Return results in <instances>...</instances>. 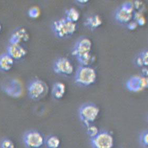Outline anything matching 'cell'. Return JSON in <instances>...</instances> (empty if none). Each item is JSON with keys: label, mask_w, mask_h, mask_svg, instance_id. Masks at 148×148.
Here are the masks:
<instances>
[{"label": "cell", "mask_w": 148, "mask_h": 148, "mask_svg": "<svg viewBox=\"0 0 148 148\" xmlns=\"http://www.w3.org/2000/svg\"><path fill=\"white\" fill-rule=\"evenodd\" d=\"M92 46L91 40L86 37H82L76 41L72 50V55L81 66H90L95 60L92 52Z\"/></svg>", "instance_id": "1"}, {"label": "cell", "mask_w": 148, "mask_h": 148, "mask_svg": "<svg viewBox=\"0 0 148 148\" xmlns=\"http://www.w3.org/2000/svg\"><path fill=\"white\" fill-rule=\"evenodd\" d=\"M51 27L53 33L57 38L65 39L74 35L77 29V25L63 17L53 22Z\"/></svg>", "instance_id": "2"}, {"label": "cell", "mask_w": 148, "mask_h": 148, "mask_svg": "<svg viewBox=\"0 0 148 148\" xmlns=\"http://www.w3.org/2000/svg\"><path fill=\"white\" fill-rule=\"evenodd\" d=\"M97 72L90 66H80L75 72L74 81L82 87H88L94 84L97 80Z\"/></svg>", "instance_id": "3"}, {"label": "cell", "mask_w": 148, "mask_h": 148, "mask_svg": "<svg viewBox=\"0 0 148 148\" xmlns=\"http://www.w3.org/2000/svg\"><path fill=\"white\" fill-rule=\"evenodd\" d=\"M100 110L93 103L88 102L82 105L79 110V115L81 121L87 127L92 125L99 117Z\"/></svg>", "instance_id": "4"}, {"label": "cell", "mask_w": 148, "mask_h": 148, "mask_svg": "<svg viewBox=\"0 0 148 148\" xmlns=\"http://www.w3.org/2000/svg\"><path fill=\"white\" fill-rule=\"evenodd\" d=\"M114 138L110 132L102 130L90 138V145L92 148H113L114 146Z\"/></svg>", "instance_id": "5"}, {"label": "cell", "mask_w": 148, "mask_h": 148, "mask_svg": "<svg viewBox=\"0 0 148 148\" xmlns=\"http://www.w3.org/2000/svg\"><path fill=\"white\" fill-rule=\"evenodd\" d=\"M22 140L26 148H42L45 145V137L41 132L32 129L24 132Z\"/></svg>", "instance_id": "6"}, {"label": "cell", "mask_w": 148, "mask_h": 148, "mask_svg": "<svg viewBox=\"0 0 148 148\" xmlns=\"http://www.w3.org/2000/svg\"><path fill=\"white\" fill-rule=\"evenodd\" d=\"M48 90V85L41 79H33L27 86L28 95L34 101L42 99L47 94Z\"/></svg>", "instance_id": "7"}, {"label": "cell", "mask_w": 148, "mask_h": 148, "mask_svg": "<svg viewBox=\"0 0 148 148\" xmlns=\"http://www.w3.org/2000/svg\"><path fill=\"white\" fill-rule=\"evenodd\" d=\"M134 13V3L130 1L123 3L116 10L115 18L117 22L121 24H127L132 21Z\"/></svg>", "instance_id": "8"}, {"label": "cell", "mask_w": 148, "mask_h": 148, "mask_svg": "<svg viewBox=\"0 0 148 148\" xmlns=\"http://www.w3.org/2000/svg\"><path fill=\"white\" fill-rule=\"evenodd\" d=\"M1 88L4 93L13 98H19L23 94L22 83L16 79H11L3 83Z\"/></svg>", "instance_id": "9"}, {"label": "cell", "mask_w": 148, "mask_h": 148, "mask_svg": "<svg viewBox=\"0 0 148 148\" xmlns=\"http://www.w3.org/2000/svg\"><path fill=\"white\" fill-rule=\"evenodd\" d=\"M53 70L57 74L68 77L71 75L73 73L74 66L69 59L62 57L55 61Z\"/></svg>", "instance_id": "10"}, {"label": "cell", "mask_w": 148, "mask_h": 148, "mask_svg": "<svg viewBox=\"0 0 148 148\" xmlns=\"http://www.w3.org/2000/svg\"><path fill=\"white\" fill-rule=\"evenodd\" d=\"M126 85L127 90L130 92H139L148 88V78L143 75H134L128 79Z\"/></svg>", "instance_id": "11"}, {"label": "cell", "mask_w": 148, "mask_h": 148, "mask_svg": "<svg viewBox=\"0 0 148 148\" xmlns=\"http://www.w3.org/2000/svg\"><path fill=\"white\" fill-rule=\"evenodd\" d=\"M30 38V35L27 30L23 27L17 28L11 34L10 38V44H21L27 42Z\"/></svg>", "instance_id": "12"}, {"label": "cell", "mask_w": 148, "mask_h": 148, "mask_svg": "<svg viewBox=\"0 0 148 148\" xmlns=\"http://www.w3.org/2000/svg\"><path fill=\"white\" fill-rule=\"evenodd\" d=\"M7 53L14 60L24 58L27 53V50L21 44H10L7 47Z\"/></svg>", "instance_id": "13"}, {"label": "cell", "mask_w": 148, "mask_h": 148, "mask_svg": "<svg viewBox=\"0 0 148 148\" xmlns=\"http://www.w3.org/2000/svg\"><path fill=\"white\" fill-rule=\"evenodd\" d=\"M103 19L101 16L97 14L90 15L85 19L84 24L85 27L90 30H95L101 26Z\"/></svg>", "instance_id": "14"}, {"label": "cell", "mask_w": 148, "mask_h": 148, "mask_svg": "<svg viewBox=\"0 0 148 148\" xmlns=\"http://www.w3.org/2000/svg\"><path fill=\"white\" fill-rule=\"evenodd\" d=\"M14 60L6 53L0 55V71L8 72L14 66Z\"/></svg>", "instance_id": "15"}, {"label": "cell", "mask_w": 148, "mask_h": 148, "mask_svg": "<svg viewBox=\"0 0 148 148\" xmlns=\"http://www.w3.org/2000/svg\"><path fill=\"white\" fill-rule=\"evenodd\" d=\"M66 92V86L64 83L61 82H57L52 86L51 94L56 99L60 100L62 99Z\"/></svg>", "instance_id": "16"}, {"label": "cell", "mask_w": 148, "mask_h": 148, "mask_svg": "<svg viewBox=\"0 0 148 148\" xmlns=\"http://www.w3.org/2000/svg\"><path fill=\"white\" fill-rule=\"evenodd\" d=\"M61 145L60 138L54 134H50L45 138V145L47 148H59Z\"/></svg>", "instance_id": "17"}, {"label": "cell", "mask_w": 148, "mask_h": 148, "mask_svg": "<svg viewBox=\"0 0 148 148\" xmlns=\"http://www.w3.org/2000/svg\"><path fill=\"white\" fill-rule=\"evenodd\" d=\"M136 64L140 68L147 66L148 65V51L147 50L140 52L135 59Z\"/></svg>", "instance_id": "18"}, {"label": "cell", "mask_w": 148, "mask_h": 148, "mask_svg": "<svg viewBox=\"0 0 148 148\" xmlns=\"http://www.w3.org/2000/svg\"><path fill=\"white\" fill-rule=\"evenodd\" d=\"M79 17L80 13L76 8H71L66 10L65 18L69 21L77 23L79 19Z\"/></svg>", "instance_id": "19"}, {"label": "cell", "mask_w": 148, "mask_h": 148, "mask_svg": "<svg viewBox=\"0 0 148 148\" xmlns=\"http://www.w3.org/2000/svg\"><path fill=\"white\" fill-rule=\"evenodd\" d=\"M0 148H15V145L13 140L4 137L0 140Z\"/></svg>", "instance_id": "20"}, {"label": "cell", "mask_w": 148, "mask_h": 148, "mask_svg": "<svg viewBox=\"0 0 148 148\" xmlns=\"http://www.w3.org/2000/svg\"><path fill=\"white\" fill-rule=\"evenodd\" d=\"M139 141L141 145L143 148H147L148 147V131L145 130L143 131L139 136Z\"/></svg>", "instance_id": "21"}, {"label": "cell", "mask_w": 148, "mask_h": 148, "mask_svg": "<svg viewBox=\"0 0 148 148\" xmlns=\"http://www.w3.org/2000/svg\"><path fill=\"white\" fill-rule=\"evenodd\" d=\"M28 14L29 17L32 18H37L40 15V10L38 7L34 6L28 10Z\"/></svg>", "instance_id": "22"}, {"label": "cell", "mask_w": 148, "mask_h": 148, "mask_svg": "<svg viewBox=\"0 0 148 148\" xmlns=\"http://www.w3.org/2000/svg\"><path fill=\"white\" fill-rule=\"evenodd\" d=\"M87 132H88V134L90 136V138L93 137L95 135H96L98 132H99V130L96 126L90 125L87 126Z\"/></svg>", "instance_id": "23"}, {"label": "cell", "mask_w": 148, "mask_h": 148, "mask_svg": "<svg viewBox=\"0 0 148 148\" xmlns=\"http://www.w3.org/2000/svg\"><path fill=\"white\" fill-rule=\"evenodd\" d=\"M137 23L135 21H131L127 24V28L130 30H134L137 28Z\"/></svg>", "instance_id": "24"}, {"label": "cell", "mask_w": 148, "mask_h": 148, "mask_svg": "<svg viewBox=\"0 0 148 148\" xmlns=\"http://www.w3.org/2000/svg\"><path fill=\"white\" fill-rule=\"evenodd\" d=\"M76 2L80 4H85L86 3L88 2V0H77Z\"/></svg>", "instance_id": "25"}, {"label": "cell", "mask_w": 148, "mask_h": 148, "mask_svg": "<svg viewBox=\"0 0 148 148\" xmlns=\"http://www.w3.org/2000/svg\"><path fill=\"white\" fill-rule=\"evenodd\" d=\"M2 24L0 23V33L2 31Z\"/></svg>", "instance_id": "26"}]
</instances>
